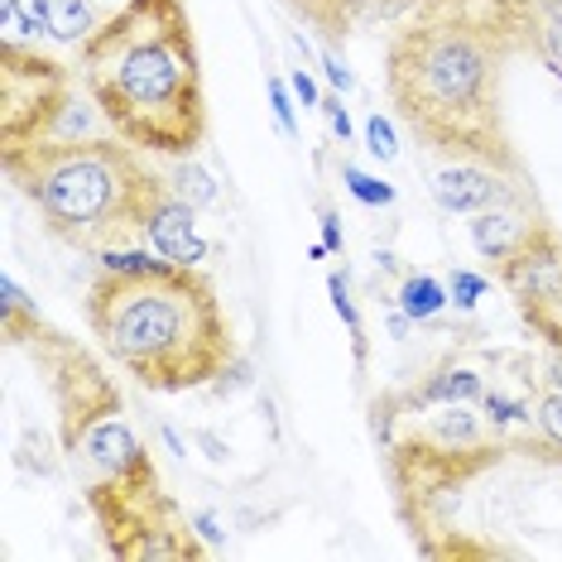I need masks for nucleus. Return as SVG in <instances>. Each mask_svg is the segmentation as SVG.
<instances>
[{
	"mask_svg": "<svg viewBox=\"0 0 562 562\" xmlns=\"http://www.w3.org/2000/svg\"><path fill=\"white\" fill-rule=\"evenodd\" d=\"M543 0H418L385 40L394 121L428 155L529 178L505 111V68L543 54Z\"/></svg>",
	"mask_w": 562,
	"mask_h": 562,
	"instance_id": "1",
	"label": "nucleus"
},
{
	"mask_svg": "<svg viewBox=\"0 0 562 562\" xmlns=\"http://www.w3.org/2000/svg\"><path fill=\"white\" fill-rule=\"evenodd\" d=\"M15 347L30 351L48 380L58 452L82 485V501L92 509L106 553L121 562L207 558V543L198 539L178 501L164 491L155 457L135 432L131 414H125V394L106 375V366L78 337L44 323V313L20 331Z\"/></svg>",
	"mask_w": 562,
	"mask_h": 562,
	"instance_id": "2",
	"label": "nucleus"
},
{
	"mask_svg": "<svg viewBox=\"0 0 562 562\" xmlns=\"http://www.w3.org/2000/svg\"><path fill=\"white\" fill-rule=\"evenodd\" d=\"M495 366H501V347L462 337L424 370L370 400V438L385 467L394 515L414 548L442 529L447 501L462 495L471 481L495 471L505 457H533L485 414Z\"/></svg>",
	"mask_w": 562,
	"mask_h": 562,
	"instance_id": "3",
	"label": "nucleus"
},
{
	"mask_svg": "<svg viewBox=\"0 0 562 562\" xmlns=\"http://www.w3.org/2000/svg\"><path fill=\"white\" fill-rule=\"evenodd\" d=\"M101 356L149 394H188L236 366V337L212 274L135 246L101 255L87 289Z\"/></svg>",
	"mask_w": 562,
	"mask_h": 562,
	"instance_id": "4",
	"label": "nucleus"
},
{
	"mask_svg": "<svg viewBox=\"0 0 562 562\" xmlns=\"http://www.w3.org/2000/svg\"><path fill=\"white\" fill-rule=\"evenodd\" d=\"M78 68L111 135L164 159L207 145V78L188 0H125L78 44Z\"/></svg>",
	"mask_w": 562,
	"mask_h": 562,
	"instance_id": "5",
	"label": "nucleus"
},
{
	"mask_svg": "<svg viewBox=\"0 0 562 562\" xmlns=\"http://www.w3.org/2000/svg\"><path fill=\"white\" fill-rule=\"evenodd\" d=\"M0 169L30 202L44 232L78 255L139 246L173 198V183L121 135H68L0 149Z\"/></svg>",
	"mask_w": 562,
	"mask_h": 562,
	"instance_id": "6",
	"label": "nucleus"
},
{
	"mask_svg": "<svg viewBox=\"0 0 562 562\" xmlns=\"http://www.w3.org/2000/svg\"><path fill=\"white\" fill-rule=\"evenodd\" d=\"M72 106V72L34 44L0 40V149L54 139Z\"/></svg>",
	"mask_w": 562,
	"mask_h": 562,
	"instance_id": "7",
	"label": "nucleus"
},
{
	"mask_svg": "<svg viewBox=\"0 0 562 562\" xmlns=\"http://www.w3.org/2000/svg\"><path fill=\"white\" fill-rule=\"evenodd\" d=\"M491 270L505 299L515 303L524 331L539 347H562V226L553 216H543Z\"/></svg>",
	"mask_w": 562,
	"mask_h": 562,
	"instance_id": "8",
	"label": "nucleus"
},
{
	"mask_svg": "<svg viewBox=\"0 0 562 562\" xmlns=\"http://www.w3.org/2000/svg\"><path fill=\"white\" fill-rule=\"evenodd\" d=\"M524 193H539L533 178H515V173L491 169V164H467V159H447L438 178H432V198L457 216H476L485 207H501V202H515Z\"/></svg>",
	"mask_w": 562,
	"mask_h": 562,
	"instance_id": "9",
	"label": "nucleus"
},
{
	"mask_svg": "<svg viewBox=\"0 0 562 562\" xmlns=\"http://www.w3.org/2000/svg\"><path fill=\"white\" fill-rule=\"evenodd\" d=\"M327 48H347L366 24H394L404 20L418 0H284Z\"/></svg>",
	"mask_w": 562,
	"mask_h": 562,
	"instance_id": "10",
	"label": "nucleus"
},
{
	"mask_svg": "<svg viewBox=\"0 0 562 562\" xmlns=\"http://www.w3.org/2000/svg\"><path fill=\"white\" fill-rule=\"evenodd\" d=\"M543 202H539V193H524V198H515V202H501V207H485V212H476L471 216V246L481 250V260H505L509 250L519 246L524 236L533 232V226L543 222Z\"/></svg>",
	"mask_w": 562,
	"mask_h": 562,
	"instance_id": "11",
	"label": "nucleus"
},
{
	"mask_svg": "<svg viewBox=\"0 0 562 562\" xmlns=\"http://www.w3.org/2000/svg\"><path fill=\"white\" fill-rule=\"evenodd\" d=\"M149 250L164 255V260H173V265H198L202 255H207V240L198 236V216H193V202L188 198H169L159 207V216L149 222Z\"/></svg>",
	"mask_w": 562,
	"mask_h": 562,
	"instance_id": "12",
	"label": "nucleus"
},
{
	"mask_svg": "<svg viewBox=\"0 0 562 562\" xmlns=\"http://www.w3.org/2000/svg\"><path fill=\"white\" fill-rule=\"evenodd\" d=\"M30 5V15L34 24H40V34L44 40H54V44H87L97 34V24L111 15H101V0H24Z\"/></svg>",
	"mask_w": 562,
	"mask_h": 562,
	"instance_id": "13",
	"label": "nucleus"
},
{
	"mask_svg": "<svg viewBox=\"0 0 562 562\" xmlns=\"http://www.w3.org/2000/svg\"><path fill=\"white\" fill-rule=\"evenodd\" d=\"M390 303L400 308L404 323L438 327V317H442V308H447V289H442L432 274H424V270H404V274H400V289L390 293Z\"/></svg>",
	"mask_w": 562,
	"mask_h": 562,
	"instance_id": "14",
	"label": "nucleus"
},
{
	"mask_svg": "<svg viewBox=\"0 0 562 562\" xmlns=\"http://www.w3.org/2000/svg\"><path fill=\"white\" fill-rule=\"evenodd\" d=\"M327 293H331V308H337V317H341V323H347V331H351L356 370H366V366H370V337H366V323H361V313H356V303H351V293H347V274L331 270V274H327Z\"/></svg>",
	"mask_w": 562,
	"mask_h": 562,
	"instance_id": "15",
	"label": "nucleus"
},
{
	"mask_svg": "<svg viewBox=\"0 0 562 562\" xmlns=\"http://www.w3.org/2000/svg\"><path fill=\"white\" fill-rule=\"evenodd\" d=\"M40 317V308H34V299H24V289L15 284V274L0 279V331H5V347H15L20 331Z\"/></svg>",
	"mask_w": 562,
	"mask_h": 562,
	"instance_id": "16",
	"label": "nucleus"
},
{
	"mask_svg": "<svg viewBox=\"0 0 562 562\" xmlns=\"http://www.w3.org/2000/svg\"><path fill=\"white\" fill-rule=\"evenodd\" d=\"M341 178H347V188L366 202V207H390L394 202V188L380 183V178H370V173H361L356 164H341Z\"/></svg>",
	"mask_w": 562,
	"mask_h": 562,
	"instance_id": "17",
	"label": "nucleus"
},
{
	"mask_svg": "<svg viewBox=\"0 0 562 562\" xmlns=\"http://www.w3.org/2000/svg\"><path fill=\"white\" fill-rule=\"evenodd\" d=\"M539 432L558 447V457H562V394L558 390L539 394Z\"/></svg>",
	"mask_w": 562,
	"mask_h": 562,
	"instance_id": "18",
	"label": "nucleus"
},
{
	"mask_svg": "<svg viewBox=\"0 0 562 562\" xmlns=\"http://www.w3.org/2000/svg\"><path fill=\"white\" fill-rule=\"evenodd\" d=\"M452 299H457V308H476V299L485 293V279L481 274H471V270H452Z\"/></svg>",
	"mask_w": 562,
	"mask_h": 562,
	"instance_id": "19",
	"label": "nucleus"
},
{
	"mask_svg": "<svg viewBox=\"0 0 562 562\" xmlns=\"http://www.w3.org/2000/svg\"><path fill=\"white\" fill-rule=\"evenodd\" d=\"M366 145H370V155H375V159H394V131H390L385 116H370L366 121Z\"/></svg>",
	"mask_w": 562,
	"mask_h": 562,
	"instance_id": "20",
	"label": "nucleus"
},
{
	"mask_svg": "<svg viewBox=\"0 0 562 562\" xmlns=\"http://www.w3.org/2000/svg\"><path fill=\"white\" fill-rule=\"evenodd\" d=\"M270 101H274V121H279V131H284V135H299V121H293L289 92H284V82H279V78H270Z\"/></svg>",
	"mask_w": 562,
	"mask_h": 562,
	"instance_id": "21",
	"label": "nucleus"
},
{
	"mask_svg": "<svg viewBox=\"0 0 562 562\" xmlns=\"http://www.w3.org/2000/svg\"><path fill=\"white\" fill-rule=\"evenodd\" d=\"M539 380H543V390H558L562 394V347H543V356H539Z\"/></svg>",
	"mask_w": 562,
	"mask_h": 562,
	"instance_id": "22",
	"label": "nucleus"
},
{
	"mask_svg": "<svg viewBox=\"0 0 562 562\" xmlns=\"http://www.w3.org/2000/svg\"><path fill=\"white\" fill-rule=\"evenodd\" d=\"M323 111H327L331 131L341 135V145H347V139H351V121H347V106H341V97H323Z\"/></svg>",
	"mask_w": 562,
	"mask_h": 562,
	"instance_id": "23",
	"label": "nucleus"
},
{
	"mask_svg": "<svg viewBox=\"0 0 562 562\" xmlns=\"http://www.w3.org/2000/svg\"><path fill=\"white\" fill-rule=\"evenodd\" d=\"M323 246H327V250H341V246H347V240H341V226H337V216H331L327 207H323Z\"/></svg>",
	"mask_w": 562,
	"mask_h": 562,
	"instance_id": "24",
	"label": "nucleus"
},
{
	"mask_svg": "<svg viewBox=\"0 0 562 562\" xmlns=\"http://www.w3.org/2000/svg\"><path fill=\"white\" fill-rule=\"evenodd\" d=\"M293 92H299L303 106H323V101H317V87L308 82V72H293Z\"/></svg>",
	"mask_w": 562,
	"mask_h": 562,
	"instance_id": "25",
	"label": "nucleus"
},
{
	"mask_svg": "<svg viewBox=\"0 0 562 562\" xmlns=\"http://www.w3.org/2000/svg\"><path fill=\"white\" fill-rule=\"evenodd\" d=\"M323 68H327V78H331V82H337V87H341V92H347V87H351V72H347V68H341V63H337V58H331V54L323 58Z\"/></svg>",
	"mask_w": 562,
	"mask_h": 562,
	"instance_id": "26",
	"label": "nucleus"
},
{
	"mask_svg": "<svg viewBox=\"0 0 562 562\" xmlns=\"http://www.w3.org/2000/svg\"><path fill=\"white\" fill-rule=\"evenodd\" d=\"M101 5H106V10H116V5H125V0H101Z\"/></svg>",
	"mask_w": 562,
	"mask_h": 562,
	"instance_id": "27",
	"label": "nucleus"
}]
</instances>
